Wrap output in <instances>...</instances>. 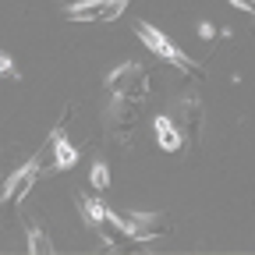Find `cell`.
<instances>
[{
	"mask_svg": "<svg viewBox=\"0 0 255 255\" xmlns=\"http://www.w3.org/2000/svg\"><path fill=\"white\" fill-rule=\"evenodd\" d=\"M135 36L142 39V46L152 53V57H159V60H167L170 68H177V71H184V75H199V64L191 60L167 32H159L156 25H149V21H138L135 25Z\"/></svg>",
	"mask_w": 255,
	"mask_h": 255,
	"instance_id": "6da1fadb",
	"label": "cell"
},
{
	"mask_svg": "<svg viewBox=\"0 0 255 255\" xmlns=\"http://www.w3.org/2000/svg\"><path fill=\"white\" fill-rule=\"evenodd\" d=\"M114 231L131 241H152L170 231V220L163 213H114Z\"/></svg>",
	"mask_w": 255,
	"mask_h": 255,
	"instance_id": "7a4b0ae2",
	"label": "cell"
},
{
	"mask_svg": "<svg viewBox=\"0 0 255 255\" xmlns=\"http://www.w3.org/2000/svg\"><path fill=\"white\" fill-rule=\"evenodd\" d=\"M107 92L114 100H128V103L145 100V71H142V64H135V60L117 64V68L107 75Z\"/></svg>",
	"mask_w": 255,
	"mask_h": 255,
	"instance_id": "3957f363",
	"label": "cell"
},
{
	"mask_svg": "<svg viewBox=\"0 0 255 255\" xmlns=\"http://www.w3.org/2000/svg\"><path fill=\"white\" fill-rule=\"evenodd\" d=\"M128 11V0H71L64 7L68 21H114Z\"/></svg>",
	"mask_w": 255,
	"mask_h": 255,
	"instance_id": "277c9868",
	"label": "cell"
},
{
	"mask_svg": "<svg viewBox=\"0 0 255 255\" xmlns=\"http://www.w3.org/2000/svg\"><path fill=\"white\" fill-rule=\"evenodd\" d=\"M170 121H174V128L181 131L184 142L195 138L202 131V103H199V96L195 92H184L181 100L170 107Z\"/></svg>",
	"mask_w": 255,
	"mask_h": 255,
	"instance_id": "5b68a950",
	"label": "cell"
},
{
	"mask_svg": "<svg viewBox=\"0 0 255 255\" xmlns=\"http://www.w3.org/2000/svg\"><path fill=\"white\" fill-rule=\"evenodd\" d=\"M36 181H39V159L32 156L28 163H21L18 170H11V177L0 184V202H4V206H18Z\"/></svg>",
	"mask_w": 255,
	"mask_h": 255,
	"instance_id": "8992f818",
	"label": "cell"
},
{
	"mask_svg": "<svg viewBox=\"0 0 255 255\" xmlns=\"http://www.w3.org/2000/svg\"><path fill=\"white\" fill-rule=\"evenodd\" d=\"M152 131H156V145L163 149V152H181L184 138H181V131L174 128V121H170L167 114H159V117L152 121Z\"/></svg>",
	"mask_w": 255,
	"mask_h": 255,
	"instance_id": "52a82bcc",
	"label": "cell"
},
{
	"mask_svg": "<svg viewBox=\"0 0 255 255\" xmlns=\"http://www.w3.org/2000/svg\"><path fill=\"white\" fill-rule=\"evenodd\" d=\"M50 149H53V167H57V170H71V167L78 163V149L68 142V135H64L60 128L50 135Z\"/></svg>",
	"mask_w": 255,
	"mask_h": 255,
	"instance_id": "ba28073f",
	"label": "cell"
},
{
	"mask_svg": "<svg viewBox=\"0 0 255 255\" xmlns=\"http://www.w3.org/2000/svg\"><path fill=\"white\" fill-rule=\"evenodd\" d=\"M28 252H32V255H50V252H53L50 238L43 234V227H36V223L28 227Z\"/></svg>",
	"mask_w": 255,
	"mask_h": 255,
	"instance_id": "9c48e42d",
	"label": "cell"
},
{
	"mask_svg": "<svg viewBox=\"0 0 255 255\" xmlns=\"http://www.w3.org/2000/svg\"><path fill=\"white\" fill-rule=\"evenodd\" d=\"M89 181H92V188H107L110 184V167L103 163V159H96V163H92V170H89Z\"/></svg>",
	"mask_w": 255,
	"mask_h": 255,
	"instance_id": "30bf717a",
	"label": "cell"
},
{
	"mask_svg": "<svg viewBox=\"0 0 255 255\" xmlns=\"http://www.w3.org/2000/svg\"><path fill=\"white\" fill-rule=\"evenodd\" d=\"M0 78H18L14 60H11V53H4V50H0Z\"/></svg>",
	"mask_w": 255,
	"mask_h": 255,
	"instance_id": "8fae6325",
	"label": "cell"
},
{
	"mask_svg": "<svg viewBox=\"0 0 255 255\" xmlns=\"http://www.w3.org/2000/svg\"><path fill=\"white\" fill-rule=\"evenodd\" d=\"M227 4H234L238 11H245V14H252L255 11V0H227Z\"/></svg>",
	"mask_w": 255,
	"mask_h": 255,
	"instance_id": "7c38bea8",
	"label": "cell"
},
{
	"mask_svg": "<svg viewBox=\"0 0 255 255\" xmlns=\"http://www.w3.org/2000/svg\"><path fill=\"white\" fill-rule=\"evenodd\" d=\"M199 36H202V39H209V36H213V25H209V21H202V25H199Z\"/></svg>",
	"mask_w": 255,
	"mask_h": 255,
	"instance_id": "4fadbf2b",
	"label": "cell"
},
{
	"mask_svg": "<svg viewBox=\"0 0 255 255\" xmlns=\"http://www.w3.org/2000/svg\"><path fill=\"white\" fill-rule=\"evenodd\" d=\"M0 184H4V177H0Z\"/></svg>",
	"mask_w": 255,
	"mask_h": 255,
	"instance_id": "5bb4252c",
	"label": "cell"
}]
</instances>
